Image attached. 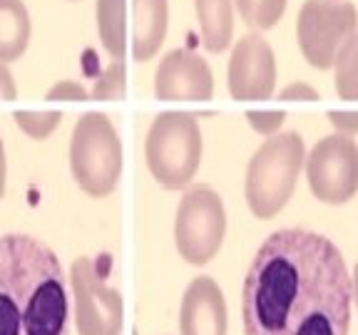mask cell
I'll return each mask as SVG.
<instances>
[{
    "mask_svg": "<svg viewBox=\"0 0 358 335\" xmlns=\"http://www.w3.org/2000/svg\"><path fill=\"white\" fill-rule=\"evenodd\" d=\"M351 276L343 253L306 229L274 231L246 271V335H348Z\"/></svg>",
    "mask_w": 358,
    "mask_h": 335,
    "instance_id": "obj_1",
    "label": "cell"
},
{
    "mask_svg": "<svg viewBox=\"0 0 358 335\" xmlns=\"http://www.w3.org/2000/svg\"><path fill=\"white\" fill-rule=\"evenodd\" d=\"M67 333L70 296L60 258L35 236H0V335Z\"/></svg>",
    "mask_w": 358,
    "mask_h": 335,
    "instance_id": "obj_2",
    "label": "cell"
},
{
    "mask_svg": "<svg viewBox=\"0 0 358 335\" xmlns=\"http://www.w3.org/2000/svg\"><path fill=\"white\" fill-rule=\"evenodd\" d=\"M306 159L299 132H276L257 149L246 167L244 199L257 218H274L289 204Z\"/></svg>",
    "mask_w": 358,
    "mask_h": 335,
    "instance_id": "obj_3",
    "label": "cell"
},
{
    "mask_svg": "<svg viewBox=\"0 0 358 335\" xmlns=\"http://www.w3.org/2000/svg\"><path fill=\"white\" fill-rule=\"evenodd\" d=\"M201 129L194 112H162L150 124L145 140L147 169L169 191L192 184L201 164Z\"/></svg>",
    "mask_w": 358,
    "mask_h": 335,
    "instance_id": "obj_4",
    "label": "cell"
},
{
    "mask_svg": "<svg viewBox=\"0 0 358 335\" xmlns=\"http://www.w3.org/2000/svg\"><path fill=\"white\" fill-rule=\"evenodd\" d=\"M70 169L85 194L107 196L117 189L122 174V142L102 112H87L75 122L70 137Z\"/></svg>",
    "mask_w": 358,
    "mask_h": 335,
    "instance_id": "obj_5",
    "label": "cell"
},
{
    "mask_svg": "<svg viewBox=\"0 0 358 335\" xmlns=\"http://www.w3.org/2000/svg\"><path fill=\"white\" fill-rule=\"evenodd\" d=\"M227 236V209L212 186H189L174 216V246L192 266H207Z\"/></svg>",
    "mask_w": 358,
    "mask_h": 335,
    "instance_id": "obj_6",
    "label": "cell"
},
{
    "mask_svg": "<svg viewBox=\"0 0 358 335\" xmlns=\"http://www.w3.org/2000/svg\"><path fill=\"white\" fill-rule=\"evenodd\" d=\"M358 30V10L348 0H306L296 17L303 57L316 70H329L338 50Z\"/></svg>",
    "mask_w": 358,
    "mask_h": 335,
    "instance_id": "obj_7",
    "label": "cell"
},
{
    "mask_svg": "<svg viewBox=\"0 0 358 335\" xmlns=\"http://www.w3.org/2000/svg\"><path fill=\"white\" fill-rule=\"evenodd\" d=\"M311 194L324 204L341 207L358 191V144L346 134H329L303 159Z\"/></svg>",
    "mask_w": 358,
    "mask_h": 335,
    "instance_id": "obj_8",
    "label": "cell"
},
{
    "mask_svg": "<svg viewBox=\"0 0 358 335\" xmlns=\"http://www.w3.org/2000/svg\"><path fill=\"white\" fill-rule=\"evenodd\" d=\"M70 285L75 298V325L80 335L122 333V296L102 278L92 258H75L70 268Z\"/></svg>",
    "mask_w": 358,
    "mask_h": 335,
    "instance_id": "obj_9",
    "label": "cell"
},
{
    "mask_svg": "<svg viewBox=\"0 0 358 335\" xmlns=\"http://www.w3.org/2000/svg\"><path fill=\"white\" fill-rule=\"evenodd\" d=\"M229 95L239 102L268 100L276 87V57L259 33L244 35L234 45L227 70Z\"/></svg>",
    "mask_w": 358,
    "mask_h": 335,
    "instance_id": "obj_10",
    "label": "cell"
},
{
    "mask_svg": "<svg viewBox=\"0 0 358 335\" xmlns=\"http://www.w3.org/2000/svg\"><path fill=\"white\" fill-rule=\"evenodd\" d=\"M214 77L212 67L204 57L192 50H172L159 60L155 73L157 100H187L204 102L212 100Z\"/></svg>",
    "mask_w": 358,
    "mask_h": 335,
    "instance_id": "obj_11",
    "label": "cell"
},
{
    "mask_svg": "<svg viewBox=\"0 0 358 335\" xmlns=\"http://www.w3.org/2000/svg\"><path fill=\"white\" fill-rule=\"evenodd\" d=\"M229 311L222 288L209 276L194 278L179 308V335H227Z\"/></svg>",
    "mask_w": 358,
    "mask_h": 335,
    "instance_id": "obj_12",
    "label": "cell"
},
{
    "mask_svg": "<svg viewBox=\"0 0 358 335\" xmlns=\"http://www.w3.org/2000/svg\"><path fill=\"white\" fill-rule=\"evenodd\" d=\"M169 28L167 0H132V55L147 62L159 52Z\"/></svg>",
    "mask_w": 358,
    "mask_h": 335,
    "instance_id": "obj_13",
    "label": "cell"
},
{
    "mask_svg": "<svg viewBox=\"0 0 358 335\" xmlns=\"http://www.w3.org/2000/svg\"><path fill=\"white\" fill-rule=\"evenodd\" d=\"M201 43L209 52H224L234 35V0H194Z\"/></svg>",
    "mask_w": 358,
    "mask_h": 335,
    "instance_id": "obj_14",
    "label": "cell"
},
{
    "mask_svg": "<svg viewBox=\"0 0 358 335\" xmlns=\"http://www.w3.org/2000/svg\"><path fill=\"white\" fill-rule=\"evenodd\" d=\"M30 13L22 0H0V62L20 60L30 45Z\"/></svg>",
    "mask_w": 358,
    "mask_h": 335,
    "instance_id": "obj_15",
    "label": "cell"
},
{
    "mask_svg": "<svg viewBox=\"0 0 358 335\" xmlns=\"http://www.w3.org/2000/svg\"><path fill=\"white\" fill-rule=\"evenodd\" d=\"M97 33L112 60H124L127 52V0H97Z\"/></svg>",
    "mask_w": 358,
    "mask_h": 335,
    "instance_id": "obj_16",
    "label": "cell"
},
{
    "mask_svg": "<svg viewBox=\"0 0 358 335\" xmlns=\"http://www.w3.org/2000/svg\"><path fill=\"white\" fill-rule=\"evenodd\" d=\"M336 92L341 100H358V30L343 43L334 60Z\"/></svg>",
    "mask_w": 358,
    "mask_h": 335,
    "instance_id": "obj_17",
    "label": "cell"
},
{
    "mask_svg": "<svg viewBox=\"0 0 358 335\" xmlns=\"http://www.w3.org/2000/svg\"><path fill=\"white\" fill-rule=\"evenodd\" d=\"M286 3L289 0H234L241 20L257 33L274 28L276 22L281 20V15H284Z\"/></svg>",
    "mask_w": 358,
    "mask_h": 335,
    "instance_id": "obj_18",
    "label": "cell"
},
{
    "mask_svg": "<svg viewBox=\"0 0 358 335\" xmlns=\"http://www.w3.org/2000/svg\"><path fill=\"white\" fill-rule=\"evenodd\" d=\"M124 95H127V65H124V60H112L100 73V77L95 80L90 97L115 102L124 100Z\"/></svg>",
    "mask_w": 358,
    "mask_h": 335,
    "instance_id": "obj_19",
    "label": "cell"
},
{
    "mask_svg": "<svg viewBox=\"0 0 358 335\" xmlns=\"http://www.w3.org/2000/svg\"><path fill=\"white\" fill-rule=\"evenodd\" d=\"M17 129L25 132L30 140H48L62 122L60 112H33V110H20L13 114Z\"/></svg>",
    "mask_w": 358,
    "mask_h": 335,
    "instance_id": "obj_20",
    "label": "cell"
},
{
    "mask_svg": "<svg viewBox=\"0 0 358 335\" xmlns=\"http://www.w3.org/2000/svg\"><path fill=\"white\" fill-rule=\"evenodd\" d=\"M246 119L252 124L254 132L264 134V137H271L281 129V124L286 122V112L284 110H249L246 112Z\"/></svg>",
    "mask_w": 358,
    "mask_h": 335,
    "instance_id": "obj_21",
    "label": "cell"
},
{
    "mask_svg": "<svg viewBox=\"0 0 358 335\" xmlns=\"http://www.w3.org/2000/svg\"><path fill=\"white\" fill-rule=\"evenodd\" d=\"M45 100H50V102H57V100L85 102V100H90V92L80 82H75V80H60V82H55L50 89H48Z\"/></svg>",
    "mask_w": 358,
    "mask_h": 335,
    "instance_id": "obj_22",
    "label": "cell"
},
{
    "mask_svg": "<svg viewBox=\"0 0 358 335\" xmlns=\"http://www.w3.org/2000/svg\"><path fill=\"white\" fill-rule=\"evenodd\" d=\"M329 122L334 124V129L338 134H346V137H353L358 134V110L356 112H346V110H329L326 112Z\"/></svg>",
    "mask_w": 358,
    "mask_h": 335,
    "instance_id": "obj_23",
    "label": "cell"
},
{
    "mask_svg": "<svg viewBox=\"0 0 358 335\" xmlns=\"http://www.w3.org/2000/svg\"><path fill=\"white\" fill-rule=\"evenodd\" d=\"M279 100H284V102H296V100L316 102V100H321V97H319V92L311 87V84H306V82H291V84H286V87L279 92Z\"/></svg>",
    "mask_w": 358,
    "mask_h": 335,
    "instance_id": "obj_24",
    "label": "cell"
},
{
    "mask_svg": "<svg viewBox=\"0 0 358 335\" xmlns=\"http://www.w3.org/2000/svg\"><path fill=\"white\" fill-rule=\"evenodd\" d=\"M17 97V87H15V80H13V73L8 62H0V100H15Z\"/></svg>",
    "mask_w": 358,
    "mask_h": 335,
    "instance_id": "obj_25",
    "label": "cell"
},
{
    "mask_svg": "<svg viewBox=\"0 0 358 335\" xmlns=\"http://www.w3.org/2000/svg\"><path fill=\"white\" fill-rule=\"evenodd\" d=\"M6 179H8V159H6V147L0 140V199L6 194Z\"/></svg>",
    "mask_w": 358,
    "mask_h": 335,
    "instance_id": "obj_26",
    "label": "cell"
},
{
    "mask_svg": "<svg viewBox=\"0 0 358 335\" xmlns=\"http://www.w3.org/2000/svg\"><path fill=\"white\" fill-rule=\"evenodd\" d=\"M351 298L358 306V263H356V268H353V276H351Z\"/></svg>",
    "mask_w": 358,
    "mask_h": 335,
    "instance_id": "obj_27",
    "label": "cell"
}]
</instances>
